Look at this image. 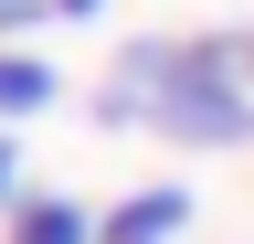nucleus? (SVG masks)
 Masks as SVG:
<instances>
[{"label": "nucleus", "mask_w": 254, "mask_h": 244, "mask_svg": "<svg viewBox=\"0 0 254 244\" xmlns=\"http://www.w3.org/2000/svg\"><path fill=\"white\" fill-rule=\"evenodd\" d=\"M180 234H190V191L180 180H148V191L95 212V244H180Z\"/></svg>", "instance_id": "f03ea898"}, {"label": "nucleus", "mask_w": 254, "mask_h": 244, "mask_svg": "<svg viewBox=\"0 0 254 244\" xmlns=\"http://www.w3.org/2000/svg\"><path fill=\"white\" fill-rule=\"evenodd\" d=\"M21 202V128H0V212Z\"/></svg>", "instance_id": "39448f33"}, {"label": "nucleus", "mask_w": 254, "mask_h": 244, "mask_svg": "<svg viewBox=\"0 0 254 244\" xmlns=\"http://www.w3.org/2000/svg\"><path fill=\"white\" fill-rule=\"evenodd\" d=\"M0 244H95V212L64 202V191H21L0 212Z\"/></svg>", "instance_id": "7ed1b4c3"}, {"label": "nucleus", "mask_w": 254, "mask_h": 244, "mask_svg": "<svg viewBox=\"0 0 254 244\" xmlns=\"http://www.w3.org/2000/svg\"><path fill=\"white\" fill-rule=\"evenodd\" d=\"M0 11H11V0H0Z\"/></svg>", "instance_id": "0eeeda50"}, {"label": "nucleus", "mask_w": 254, "mask_h": 244, "mask_svg": "<svg viewBox=\"0 0 254 244\" xmlns=\"http://www.w3.org/2000/svg\"><path fill=\"white\" fill-rule=\"evenodd\" d=\"M43 106H64V75L32 43H0V128H21V117H43Z\"/></svg>", "instance_id": "20e7f679"}, {"label": "nucleus", "mask_w": 254, "mask_h": 244, "mask_svg": "<svg viewBox=\"0 0 254 244\" xmlns=\"http://www.w3.org/2000/svg\"><path fill=\"white\" fill-rule=\"evenodd\" d=\"M95 128H148L170 149H254V32H148L95 85Z\"/></svg>", "instance_id": "f257e3e1"}, {"label": "nucleus", "mask_w": 254, "mask_h": 244, "mask_svg": "<svg viewBox=\"0 0 254 244\" xmlns=\"http://www.w3.org/2000/svg\"><path fill=\"white\" fill-rule=\"evenodd\" d=\"M43 11H53V21H95L106 0H43Z\"/></svg>", "instance_id": "423d86ee"}]
</instances>
